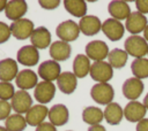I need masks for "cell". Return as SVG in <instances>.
<instances>
[{
  "label": "cell",
  "instance_id": "25",
  "mask_svg": "<svg viewBox=\"0 0 148 131\" xmlns=\"http://www.w3.org/2000/svg\"><path fill=\"white\" fill-rule=\"evenodd\" d=\"M103 113H104V118H105L106 123H109L110 125L119 124L121 122L123 117H124V109L117 102L109 103L105 107Z\"/></svg>",
  "mask_w": 148,
  "mask_h": 131
},
{
  "label": "cell",
  "instance_id": "4",
  "mask_svg": "<svg viewBox=\"0 0 148 131\" xmlns=\"http://www.w3.org/2000/svg\"><path fill=\"white\" fill-rule=\"evenodd\" d=\"M90 77L97 83H108L113 76V68L105 61L94 62L90 68Z\"/></svg>",
  "mask_w": 148,
  "mask_h": 131
},
{
  "label": "cell",
  "instance_id": "35",
  "mask_svg": "<svg viewBox=\"0 0 148 131\" xmlns=\"http://www.w3.org/2000/svg\"><path fill=\"white\" fill-rule=\"evenodd\" d=\"M39 5L44 9H56L60 5V1L59 0H40Z\"/></svg>",
  "mask_w": 148,
  "mask_h": 131
},
{
  "label": "cell",
  "instance_id": "10",
  "mask_svg": "<svg viewBox=\"0 0 148 131\" xmlns=\"http://www.w3.org/2000/svg\"><path fill=\"white\" fill-rule=\"evenodd\" d=\"M10 106L16 114H21V115L23 113L27 114V111L32 107V98L27 91L18 90L15 92L10 101Z\"/></svg>",
  "mask_w": 148,
  "mask_h": 131
},
{
  "label": "cell",
  "instance_id": "42",
  "mask_svg": "<svg viewBox=\"0 0 148 131\" xmlns=\"http://www.w3.org/2000/svg\"><path fill=\"white\" fill-rule=\"evenodd\" d=\"M143 38L148 41V25L146 26V29H145V31H143Z\"/></svg>",
  "mask_w": 148,
  "mask_h": 131
},
{
  "label": "cell",
  "instance_id": "18",
  "mask_svg": "<svg viewBox=\"0 0 148 131\" xmlns=\"http://www.w3.org/2000/svg\"><path fill=\"white\" fill-rule=\"evenodd\" d=\"M80 31L86 36H94L102 30V22L95 15H86L79 22Z\"/></svg>",
  "mask_w": 148,
  "mask_h": 131
},
{
  "label": "cell",
  "instance_id": "39",
  "mask_svg": "<svg viewBox=\"0 0 148 131\" xmlns=\"http://www.w3.org/2000/svg\"><path fill=\"white\" fill-rule=\"evenodd\" d=\"M88 131H106V129H105L103 125L96 124V125H90V126L88 128Z\"/></svg>",
  "mask_w": 148,
  "mask_h": 131
},
{
  "label": "cell",
  "instance_id": "33",
  "mask_svg": "<svg viewBox=\"0 0 148 131\" xmlns=\"http://www.w3.org/2000/svg\"><path fill=\"white\" fill-rule=\"evenodd\" d=\"M10 110H12L10 103L8 101L0 100V121L7 120L8 116L10 115Z\"/></svg>",
  "mask_w": 148,
  "mask_h": 131
},
{
  "label": "cell",
  "instance_id": "40",
  "mask_svg": "<svg viewBox=\"0 0 148 131\" xmlns=\"http://www.w3.org/2000/svg\"><path fill=\"white\" fill-rule=\"evenodd\" d=\"M7 2H8V1H6V0H0V11H2L3 9H6Z\"/></svg>",
  "mask_w": 148,
  "mask_h": 131
},
{
  "label": "cell",
  "instance_id": "15",
  "mask_svg": "<svg viewBox=\"0 0 148 131\" xmlns=\"http://www.w3.org/2000/svg\"><path fill=\"white\" fill-rule=\"evenodd\" d=\"M50 123H52L54 126H61L65 125L68 122L69 118V111L67 107L62 103H57L49 109V115H47Z\"/></svg>",
  "mask_w": 148,
  "mask_h": 131
},
{
  "label": "cell",
  "instance_id": "6",
  "mask_svg": "<svg viewBox=\"0 0 148 131\" xmlns=\"http://www.w3.org/2000/svg\"><path fill=\"white\" fill-rule=\"evenodd\" d=\"M84 49H86V55L90 60H94L95 62L103 61L104 59H106V56L110 53L106 43H104L103 40H92V41H89L86 45V48Z\"/></svg>",
  "mask_w": 148,
  "mask_h": 131
},
{
  "label": "cell",
  "instance_id": "24",
  "mask_svg": "<svg viewBox=\"0 0 148 131\" xmlns=\"http://www.w3.org/2000/svg\"><path fill=\"white\" fill-rule=\"evenodd\" d=\"M57 85L59 90L65 94H72L77 86V78L73 72L64 71L57 79Z\"/></svg>",
  "mask_w": 148,
  "mask_h": 131
},
{
  "label": "cell",
  "instance_id": "29",
  "mask_svg": "<svg viewBox=\"0 0 148 131\" xmlns=\"http://www.w3.org/2000/svg\"><path fill=\"white\" fill-rule=\"evenodd\" d=\"M127 57H128V54L124 49H120V48H113L112 51H110L108 55L109 64L116 69H120L125 67L127 62Z\"/></svg>",
  "mask_w": 148,
  "mask_h": 131
},
{
  "label": "cell",
  "instance_id": "41",
  "mask_svg": "<svg viewBox=\"0 0 148 131\" xmlns=\"http://www.w3.org/2000/svg\"><path fill=\"white\" fill-rule=\"evenodd\" d=\"M143 106L146 107V109L148 110V93L146 94V97L143 98Z\"/></svg>",
  "mask_w": 148,
  "mask_h": 131
},
{
  "label": "cell",
  "instance_id": "38",
  "mask_svg": "<svg viewBox=\"0 0 148 131\" xmlns=\"http://www.w3.org/2000/svg\"><path fill=\"white\" fill-rule=\"evenodd\" d=\"M136 131H148V118H143L136 124Z\"/></svg>",
  "mask_w": 148,
  "mask_h": 131
},
{
  "label": "cell",
  "instance_id": "14",
  "mask_svg": "<svg viewBox=\"0 0 148 131\" xmlns=\"http://www.w3.org/2000/svg\"><path fill=\"white\" fill-rule=\"evenodd\" d=\"M146 107L139 101H130L124 108V116L128 122H140L146 116Z\"/></svg>",
  "mask_w": 148,
  "mask_h": 131
},
{
  "label": "cell",
  "instance_id": "12",
  "mask_svg": "<svg viewBox=\"0 0 148 131\" xmlns=\"http://www.w3.org/2000/svg\"><path fill=\"white\" fill-rule=\"evenodd\" d=\"M147 25H148L147 17L139 11H133L126 20L125 29L130 33H132V36H138V33L145 31Z\"/></svg>",
  "mask_w": 148,
  "mask_h": 131
},
{
  "label": "cell",
  "instance_id": "43",
  "mask_svg": "<svg viewBox=\"0 0 148 131\" xmlns=\"http://www.w3.org/2000/svg\"><path fill=\"white\" fill-rule=\"evenodd\" d=\"M0 131H7V130H6L5 126H1V125H0Z\"/></svg>",
  "mask_w": 148,
  "mask_h": 131
},
{
  "label": "cell",
  "instance_id": "37",
  "mask_svg": "<svg viewBox=\"0 0 148 131\" xmlns=\"http://www.w3.org/2000/svg\"><path fill=\"white\" fill-rule=\"evenodd\" d=\"M35 131H57V129H56V126H54L52 123H50V122H44V123L39 124V125L36 128Z\"/></svg>",
  "mask_w": 148,
  "mask_h": 131
},
{
  "label": "cell",
  "instance_id": "1",
  "mask_svg": "<svg viewBox=\"0 0 148 131\" xmlns=\"http://www.w3.org/2000/svg\"><path fill=\"white\" fill-rule=\"evenodd\" d=\"M124 46H125V52L135 59H141L146 54H148L147 40L139 34L130 36L128 38H126Z\"/></svg>",
  "mask_w": 148,
  "mask_h": 131
},
{
  "label": "cell",
  "instance_id": "17",
  "mask_svg": "<svg viewBox=\"0 0 148 131\" xmlns=\"http://www.w3.org/2000/svg\"><path fill=\"white\" fill-rule=\"evenodd\" d=\"M49 115V109L44 105H34L25 114V121L28 125L38 126L39 124L44 123L45 117Z\"/></svg>",
  "mask_w": 148,
  "mask_h": 131
},
{
  "label": "cell",
  "instance_id": "2",
  "mask_svg": "<svg viewBox=\"0 0 148 131\" xmlns=\"http://www.w3.org/2000/svg\"><path fill=\"white\" fill-rule=\"evenodd\" d=\"M90 95L95 102L98 105H109L112 102L114 97L113 87L109 83H97L92 85L90 90Z\"/></svg>",
  "mask_w": 148,
  "mask_h": 131
},
{
  "label": "cell",
  "instance_id": "19",
  "mask_svg": "<svg viewBox=\"0 0 148 131\" xmlns=\"http://www.w3.org/2000/svg\"><path fill=\"white\" fill-rule=\"evenodd\" d=\"M27 10H28V6L24 0H10L7 2L5 14L7 18L15 22L17 20H21L23 15L27 13Z\"/></svg>",
  "mask_w": 148,
  "mask_h": 131
},
{
  "label": "cell",
  "instance_id": "11",
  "mask_svg": "<svg viewBox=\"0 0 148 131\" xmlns=\"http://www.w3.org/2000/svg\"><path fill=\"white\" fill-rule=\"evenodd\" d=\"M54 94H56V85L52 82H46V80L39 82L36 85L34 92L35 99L40 105L50 102L54 98Z\"/></svg>",
  "mask_w": 148,
  "mask_h": 131
},
{
  "label": "cell",
  "instance_id": "16",
  "mask_svg": "<svg viewBox=\"0 0 148 131\" xmlns=\"http://www.w3.org/2000/svg\"><path fill=\"white\" fill-rule=\"evenodd\" d=\"M15 83L17 85L18 88L27 91L30 88L36 87V85L38 84V78H37V74L34 70L30 69H23L21 71H18L16 78H15Z\"/></svg>",
  "mask_w": 148,
  "mask_h": 131
},
{
  "label": "cell",
  "instance_id": "22",
  "mask_svg": "<svg viewBox=\"0 0 148 131\" xmlns=\"http://www.w3.org/2000/svg\"><path fill=\"white\" fill-rule=\"evenodd\" d=\"M18 74L17 63L15 60L7 57L0 61V82H9L16 78Z\"/></svg>",
  "mask_w": 148,
  "mask_h": 131
},
{
  "label": "cell",
  "instance_id": "21",
  "mask_svg": "<svg viewBox=\"0 0 148 131\" xmlns=\"http://www.w3.org/2000/svg\"><path fill=\"white\" fill-rule=\"evenodd\" d=\"M50 56L52 57V60L54 61H66L69 59L71 53H72V47L68 43L61 41V40H57L53 41L50 46Z\"/></svg>",
  "mask_w": 148,
  "mask_h": 131
},
{
  "label": "cell",
  "instance_id": "8",
  "mask_svg": "<svg viewBox=\"0 0 148 131\" xmlns=\"http://www.w3.org/2000/svg\"><path fill=\"white\" fill-rule=\"evenodd\" d=\"M60 74H61V67L59 62L54 60H46L42 62L38 67V76L46 82H53L58 79Z\"/></svg>",
  "mask_w": 148,
  "mask_h": 131
},
{
  "label": "cell",
  "instance_id": "31",
  "mask_svg": "<svg viewBox=\"0 0 148 131\" xmlns=\"http://www.w3.org/2000/svg\"><path fill=\"white\" fill-rule=\"evenodd\" d=\"M131 71L139 79L148 78V59H135L131 63Z\"/></svg>",
  "mask_w": 148,
  "mask_h": 131
},
{
  "label": "cell",
  "instance_id": "5",
  "mask_svg": "<svg viewBox=\"0 0 148 131\" xmlns=\"http://www.w3.org/2000/svg\"><path fill=\"white\" fill-rule=\"evenodd\" d=\"M10 32L12 34L18 39V40H24L31 37L35 28H34V22L30 21L29 18H21L10 24Z\"/></svg>",
  "mask_w": 148,
  "mask_h": 131
},
{
  "label": "cell",
  "instance_id": "3",
  "mask_svg": "<svg viewBox=\"0 0 148 131\" xmlns=\"http://www.w3.org/2000/svg\"><path fill=\"white\" fill-rule=\"evenodd\" d=\"M80 32L81 31H80L79 24L72 20L61 22L56 29V33L58 38H60V40L65 43H71V41L76 40L79 38Z\"/></svg>",
  "mask_w": 148,
  "mask_h": 131
},
{
  "label": "cell",
  "instance_id": "44",
  "mask_svg": "<svg viewBox=\"0 0 148 131\" xmlns=\"http://www.w3.org/2000/svg\"><path fill=\"white\" fill-rule=\"evenodd\" d=\"M68 131H69V130H68Z\"/></svg>",
  "mask_w": 148,
  "mask_h": 131
},
{
  "label": "cell",
  "instance_id": "9",
  "mask_svg": "<svg viewBox=\"0 0 148 131\" xmlns=\"http://www.w3.org/2000/svg\"><path fill=\"white\" fill-rule=\"evenodd\" d=\"M143 88H145V85L141 79L136 77H131L124 82L121 91L126 99L131 101H136V99L140 98V95L142 94Z\"/></svg>",
  "mask_w": 148,
  "mask_h": 131
},
{
  "label": "cell",
  "instance_id": "26",
  "mask_svg": "<svg viewBox=\"0 0 148 131\" xmlns=\"http://www.w3.org/2000/svg\"><path fill=\"white\" fill-rule=\"evenodd\" d=\"M90 59L86 54H77L73 61V74L76 78H83L90 72Z\"/></svg>",
  "mask_w": 148,
  "mask_h": 131
},
{
  "label": "cell",
  "instance_id": "23",
  "mask_svg": "<svg viewBox=\"0 0 148 131\" xmlns=\"http://www.w3.org/2000/svg\"><path fill=\"white\" fill-rule=\"evenodd\" d=\"M108 11L112 16V18H114L117 21H121V20H125V18L127 20V17L132 13L128 3L123 1V0L111 1L108 6Z\"/></svg>",
  "mask_w": 148,
  "mask_h": 131
},
{
  "label": "cell",
  "instance_id": "13",
  "mask_svg": "<svg viewBox=\"0 0 148 131\" xmlns=\"http://www.w3.org/2000/svg\"><path fill=\"white\" fill-rule=\"evenodd\" d=\"M16 59L21 64L25 67H34L39 61V53L38 49L32 45H25L17 51Z\"/></svg>",
  "mask_w": 148,
  "mask_h": 131
},
{
  "label": "cell",
  "instance_id": "30",
  "mask_svg": "<svg viewBox=\"0 0 148 131\" xmlns=\"http://www.w3.org/2000/svg\"><path fill=\"white\" fill-rule=\"evenodd\" d=\"M25 117L21 114H12L5 121V128L7 131H23L27 128Z\"/></svg>",
  "mask_w": 148,
  "mask_h": 131
},
{
  "label": "cell",
  "instance_id": "28",
  "mask_svg": "<svg viewBox=\"0 0 148 131\" xmlns=\"http://www.w3.org/2000/svg\"><path fill=\"white\" fill-rule=\"evenodd\" d=\"M65 9L75 17H84L87 15V3L83 0H65Z\"/></svg>",
  "mask_w": 148,
  "mask_h": 131
},
{
  "label": "cell",
  "instance_id": "27",
  "mask_svg": "<svg viewBox=\"0 0 148 131\" xmlns=\"http://www.w3.org/2000/svg\"><path fill=\"white\" fill-rule=\"evenodd\" d=\"M104 118V113L98 107L89 106L83 109L82 111V120L84 123L89 125H96L99 124Z\"/></svg>",
  "mask_w": 148,
  "mask_h": 131
},
{
  "label": "cell",
  "instance_id": "36",
  "mask_svg": "<svg viewBox=\"0 0 148 131\" xmlns=\"http://www.w3.org/2000/svg\"><path fill=\"white\" fill-rule=\"evenodd\" d=\"M135 6L141 14H148V0H136Z\"/></svg>",
  "mask_w": 148,
  "mask_h": 131
},
{
  "label": "cell",
  "instance_id": "7",
  "mask_svg": "<svg viewBox=\"0 0 148 131\" xmlns=\"http://www.w3.org/2000/svg\"><path fill=\"white\" fill-rule=\"evenodd\" d=\"M102 31L111 41H118L124 36L125 26L120 21H117L111 17L102 23Z\"/></svg>",
  "mask_w": 148,
  "mask_h": 131
},
{
  "label": "cell",
  "instance_id": "20",
  "mask_svg": "<svg viewBox=\"0 0 148 131\" xmlns=\"http://www.w3.org/2000/svg\"><path fill=\"white\" fill-rule=\"evenodd\" d=\"M31 45L37 49H45L51 46V33L45 26H38L34 30L30 37Z\"/></svg>",
  "mask_w": 148,
  "mask_h": 131
},
{
  "label": "cell",
  "instance_id": "34",
  "mask_svg": "<svg viewBox=\"0 0 148 131\" xmlns=\"http://www.w3.org/2000/svg\"><path fill=\"white\" fill-rule=\"evenodd\" d=\"M12 36V32H10V28L0 21V44H3L6 43Z\"/></svg>",
  "mask_w": 148,
  "mask_h": 131
},
{
  "label": "cell",
  "instance_id": "32",
  "mask_svg": "<svg viewBox=\"0 0 148 131\" xmlns=\"http://www.w3.org/2000/svg\"><path fill=\"white\" fill-rule=\"evenodd\" d=\"M15 94L14 86L9 82H0V100H12Z\"/></svg>",
  "mask_w": 148,
  "mask_h": 131
}]
</instances>
